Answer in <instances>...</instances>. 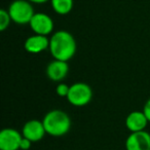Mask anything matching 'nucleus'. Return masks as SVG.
<instances>
[{
	"label": "nucleus",
	"mask_w": 150,
	"mask_h": 150,
	"mask_svg": "<svg viewBox=\"0 0 150 150\" xmlns=\"http://www.w3.org/2000/svg\"><path fill=\"white\" fill-rule=\"evenodd\" d=\"M48 50L54 60L68 62L76 54L77 44L74 36L70 32L59 30L50 36Z\"/></svg>",
	"instance_id": "obj_1"
},
{
	"label": "nucleus",
	"mask_w": 150,
	"mask_h": 150,
	"mask_svg": "<svg viewBox=\"0 0 150 150\" xmlns=\"http://www.w3.org/2000/svg\"><path fill=\"white\" fill-rule=\"evenodd\" d=\"M46 134L52 137H63L71 129V118L65 111L52 109L42 118Z\"/></svg>",
	"instance_id": "obj_2"
},
{
	"label": "nucleus",
	"mask_w": 150,
	"mask_h": 150,
	"mask_svg": "<svg viewBox=\"0 0 150 150\" xmlns=\"http://www.w3.org/2000/svg\"><path fill=\"white\" fill-rule=\"evenodd\" d=\"M7 11L11 21L18 25H29L31 19L35 15L33 5L28 0H13Z\"/></svg>",
	"instance_id": "obj_3"
},
{
	"label": "nucleus",
	"mask_w": 150,
	"mask_h": 150,
	"mask_svg": "<svg viewBox=\"0 0 150 150\" xmlns=\"http://www.w3.org/2000/svg\"><path fill=\"white\" fill-rule=\"evenodd\" d=\"M93 99V90L86 82H75L71 84L67 100L72 106L83 107L90 104Z\"/></svg>",
	"instance_id": "obj_4"
},
{
	"label": "nucleus",
	"mask_w": 150,
	"mask_h": 150,
	"mask_svg": "<svg viewBox=\"0 0 150 150\" xmlns=\"http://www.w3.org/2000/svg\"><path fill=\"white\" fill-rule=\"evenodd\" d=\"M29 26L34 34L44 36H48L50 34H52L54 28L52 19L44 13H35V15L30 21Z\"/></svg>",
	"instance_id": "obj_5"
},
{
	"label": "nucleus",
	"mask_w": 150,
	"mask_h": 150,
	"mask_svg": "<svg viewBox=\"0 0 150 150\" xmlns=\"http://www.w3.org/2000/svg\"><path fill=\"white\" fill-rule=\"evenodd\" d=\"M23 135L13 127H5L0 132V150H20Z\"/></svg>",
	"instance_id": "obj_6"
},
{
	"label": "nucleus",
	"mask_w": 150,
	"mask_h": 150,
	"mask_svg": "<svg viewBox=\"0 0 150 150\" xmlns=\"http://www.w3.org/2000/svg\"><path fill=\"white\" fill-rule=\"evenodd\" d=\"M21 133L24 138H27L28 140L35 143V142H38L43 139L46 134V131L42 120L30 119L23 125Z\"/></svg>",
	"instance_id": "obj_7"
},
{
	"label": "nucleus",
	"mask_w": 150,
	"mask_h": 150,
	"mask_svg": "<svg viewBox=\"0 0 150 150\" xmlns=\"http://www.w3.org/2000/svg\"><path fill=\"white\" fill-rule=\"evenodd\" d=\"M127 150H150V134L146 131L131 133L125 140Z\"/></svg>",
	"instance_id": "obj_8"
},
{
	"label": "nucleus",
	"mask_w": 150,
	"mask_h": 150,
	"mask_svg": "<svg viewBox=\"0 0 150 150\" xmlns=\"http://www.w3.org/2000/svg\"><path fill=\"white\" fill-rule=\"evenodd\" d=\"M46 76L48 79L54 82H61L67 77L69 73V65L68 62L60 60H54L48 63L46 66Z\"/></svg>",
	"instance_id": "obj_9"
},
{
	"label": "nucleus",
	"mask_w": 150,
	"mask_h": 150,
	"mask_svg": "<svg viewBox=\"0 0 150 150\" xmlns=\"http://www.w3.org/2000/svg\"><path fill=\"white\" fill-rule=\"evenodd\" d=\"M24 48L29 54H37L50 48V38L47 36L34 34L29 36L24 42Z\"/></svg>",
	"instance_id": "obj_10"
},
{
	"label": "nucleus",
	"mask_w": 150,
	"mask_h": 150,
	"mask_svg": "<svg viewBox=\"0 0 150 150\" xmlns=\"http://www.w3.org/2000/svg\"><path fill=\"white\" fill-rule=\"evenodd\" d=\"M148 119L143 111H132L125 118V127L131 133L145 131L148 125Z\"/></svg>",
	"instance_id": "obj_11"
},
{
	"label": "nucleus",
	"mask_w": 150,
	"mask_h": 150,
	"mask_svg": "<svg viewBox=\"0 0 150 150\" xmlns=\"http://www.w3.org/2000/svg\"><path fill=\"white\" fill-rule=\"evenodd\" d=\"M52 7L56 13L66 16L71 13L74 6V0H50Z\"/></svg>",
	"instance_id": "obj_12"
},
{
	"label": "nucleus",
	"mask_w": 150,
	"mask_h": 150,
	"mask_svg": "<svg viewBox=\"0 0 150 150\" xmlns=\"http://www.w3.org/2000/svg\"><path fill=\"white\" fill-rule=\"evenodd\" d=\"M11 22L13 21H11L8 11L3 8L1 9L0 11V31H5L9 27Z\"/></svg>",
	"instance_id": "obj_13"
},
{
	"label": "nucleus",
	"mask_w": 150,
	"mask_h": 150,
	"mask_svg": "<svg viewBox=\"0 0 150 150\" xmlns=\"http://www.w3.org/2000/svg\"><path fill=\"white\" fill-rule=\"evenodd\" d=\"M69 90H70V86H68L66 83H63V82H60L56 88V93L59 97L67 98V96L69 94Z\"/></svg>",
	"instance_id": "obj_14"
},
{
	"label": "nucleus",
	"mask_w": 150,
	"mask_h": 150,
	"mask_svg": "<svg viewBox=\"0 0 150 150\" xmlns=\"http://www.w3.org/2000/svg\"><path fill=\"white\" fill-rule=\"evenodd\" d=\"M32 144L33 142H31L30 140H28L27 138H24L23 137V140L21 142V147H20V150H29L31 148Z\"/></svg>",
	"instance_id": "obj_15"
},
{
	"label": "nucleus",
	"mask_w": 150,
	"mask_h": 150,
	"mask_svg": "<svg viewBox=\"0 0 150 150\" xmlns=\"http://www.w3.org/2000/svg\"><path fill=\"white\" fill-rule=\"evenodd\" d=\"M143 112H144V114L146 115V117H147L148 121L150 122V98L148 99L147 101H146L145 105H144V107H143Z\"/></svg>",
	"instance_id": "obj_16"
},
{
	"label": "nucleus",
	"mask_w": 150,
	"mask_h": 150,
	"mask_svg": "<svg viewBox=\"0 0 150 150\" xmlns=\"http://www.w3.org/2000/svg\"><path fill=\"white\" fill-rule=\"evenodd\" d=\"M31 3H35V4H42V3H45L50 0H28Z\"/></svg>",
	"instance_id": "obj_17"
}]
</instances>
